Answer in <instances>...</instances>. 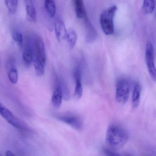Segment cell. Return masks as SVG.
<instances>
[{
    "label": "cell",
    "mask_w": 156,
    "mask_h": 156,
    "mask_svg": "<svg viewBox=\"0 0 156 156\" xmlns=\"http://www.w3.org/2000/svg\"><path fill=\"white\" fill-rule=\"evenodd\" d=\"M128 138L127 131L119 125H112L107 129L105 140L112 148L120 149L123 147L128 142Z\"/></svg>",
    "instance_id": "cell-1"
},
{
    "label": "cell",
    "mask_w": 156,
    "mask_h": 156,
    "mask_svg": "<svg viewBox=\"0 0 156 156\" xmlns=\"http://www.w3.org/2000/svg\"><path fill=\"white\" fill-rule=\"evenodd\" d=\"M117 10L116 5H113L105 9L101 14L100 24L106 35H112L114 32V19Z\"/></svg>",
    "instance_id": "cell-2"
},
{
    "label": "cell",
    "mask_w": 156,
    "mask_h": 156,
    "mask_svg": "<svg viewBox=\"0 0 156 156\" xmlns=\"http://www.w3.org/2000/svg\"><path fill=\"white\" fill-rule=\"evenodd\" d=\"M34 66H45L46 56L44 41L41 37L36 35L33 39Z\"/></svg>",
    "instance_id": "cell-3"
},
{
    "label": "cell",
    "mask_w": 156,
    "mask_h": 156,
    "mask_svg": "<svg viewBox=\"0 0 156 156\" xmlns=\"http://www.w3.org/2000/svg\"><path fill=\"white\" fill-rule=\"evenodd\" d=\"M130 84L126 79L121 78L117 81L115 98L118 102L125 103L127 101L130 96Z\"/></svg>",
    "instance_id": "cell-4"
},
{
    "label": "cell",
    "mask_w": 156,
    "mask_h": 156,
    "mask_svg": "<svg viewBox=\"0 0 156 156\" xmlns=\"http://www.w3.org/2000/svg\"><path fill=\"white\" fill-rule=\"evenodd\" d=\"M145 59L149 75L153 80L156 81V67L154 48L152 43L150 42H147L146 46Z\"/></svg>",
    "instance_id": "cell-5"
},
{
    "label": "cell",
    "mask_w": 156,
    "mask_h": 156,
    "mask_svg": "<svg viewBox=\"0 0 156 156\" xmlns=\"http://www.w3.org/2000/svg\"><path fill=\"white\" fill-rule=\"evenodd\" d=\"M57 118L76 130H80L82 128V121L78 115L72 114H64L58 115Z\"/></svg>",
    "instance_id": "cell-6"
},
{
    "label": "cell",
    "mask_w": 156,
    "mask_h": 156,
    "mask_svg": "<svg viewBox=\"0 0 156 156\" xmlns=\"http://www.w3.org/2000/svg\"><path fill=\"white\" fill-rule=\"evenodd\" d=\"M6 67L9 80L12 84H16L18 82V75L14 58H11L7 60Z\"/></svg>",
    "instance_id": "cell-7"
},
{
    "label": "cell",
    "mask_w": 156,
    "mask_h": 156,
    "mask_svg": "<svg viewBox=\"0 0 156 156\" xmlns=\"http://www.w3.org/2000/svg\"><path fill=\"white\" fill-rule=\"evenodd\" d=\"M74 77L76 84L74 94L77 99H79L81 97L83 93L81 82V69L80 64L78 65L74 70Z\"/></svg>",
    "instance_id": "cell-8"
},
{
    "label": "cell",
    "mask_w": 156,
    "mask_h": 156,
    "mask_svg": "<svg viewBox=\"0 0 156 156\" xmlns=\"http://www.w3.org/2000/svg\"><path fill=\"white\" fill-rule=\"evenodd\" d=\"M23 60L26 66H29L34 61V53L33 39H28L26 44L23 55Z\"/></svg>",
    "instance_id": "cell-9"
},
{
    "label": "cell",
    "mask_w": 156,
    "mask_h": 156,
    "mask_svg": "<svg viewBox=\"0 0 156 156\" xmlns=\"http://www.w3.org/2000/svg\"><path fill=\"white\" fill-rule=\"evenodd\" d=\"M63 93L58 81V78L55 80V89L52 97V103L55 108H59L62 103Z\"/></svg>",
    "instance_id": "cell-10"
},
{
    "label": "cell",
    "mask_w": 156,
    "mask_h": 156,
    "mask_svg": "<svg viewBox=\"0 0 156 156\" xmlns=\"http://www.w3.org/2000/svg\"><path fill=\"white\" fill-rule=\"evenodd\" d=\"M55 30L56 37L58 41H61L66 39L67 30L62 20L58 19L55 21Z\"/></svg>",
    "instance_id": "cell-11"
},
{
    "label": "cell",
    "mask_w": 156,
    "mask_h": 156,
    "mask_svg": "<svg viewBox=\"0 0 156 156\" xmlns=\"http://www.w3.org/2000/svg\"><path fill=\"white\" fill-rule=\"evenodd\" d=\"M87 33V40L89 42L93 41L97 37V31L88 19L87 15L84 18Z\"/></svg>",
    "instance_id": "cell-12"
},
{
    "label": "cell",
    "mask_w": 156,
    "mask_h": 156,
    "mask_svg": "<svg viewBox=\"0 0 156 156\" xmlns=\"http://www.w3.org/2000/svg\"><path fill=\"white\" fill-rule=\"evenodd\" d=\"M27 19L32 22H35L37 20V13L35 5L33 2L30 0L25 1Z\"/></svg>",
    "instance_id": "cell-13"
},
{
    "label": "cell",
    "mask_w": 156,
    "mask_h": 156,
    "mask_svg": "<svg viewBox=\"0 0 156 156\" xmlns=\"http://www.w3.org/2000/svg\"><path fill=\"white\" fill-rule=\"evenodd\" d=\"M75 12L78 18H84L87 16L83 1L82 0L74 1Z\"/></svg>",
    "instance_id": "cell-14"
},
{
    "label": "cell",
    "mask_w": 156,
    "mask_h": 156,
    "mask_svg": "<svg viewBox=\"0 0 156 156\" xmlns=\"http://www.w3.org/2000/svg\"><path fill=\"white\" fill-rule=\"evenodd\" d=\"M141 87L140 84L136 83L135 85L132 95V105L134 108L139 106L141 97Z\"/></svg>",
    "instance_id": "cell-15"
},
{
    "label": "cell",
    "mask_w": 156,
    "mask_h": 156,
    "mask_svg": "<svg viewBox=\"0 0 156 156\" xmlns=\"http://www.w3.org/2000/svg\"><path fill=\"white\" fill-rule=\"evenodd\" d=\"M155 8V2L153 0H145L143 2L142 12L144 14H149L153 13Z\"/></svg>",
    "instance_id": "cell-16"
},
{
    "label": "cell",
    "mask_w": 156,
    "mask_h": 156,
    "mask_svg": "<svg viewBox=\"0 0 156 156\" xmlns=\"http://www.w3.org/2000/svg\"><path fill=\"white\" fill-rule=\"evenodd\" d=\"M66 38L70 47L73 48L75 46L77 39V35L75 30L72 28L69 29L67 30Z\"/></svg>",
    "instance_id": "cell-17"
},
{
    "label": "cell",
    "mask_w": 156,
    "mask_h": 156,
    "mask_svg": "<svg viewBox=\"0 0 156 156\" xmlns=\"http://www.w3.org/2000/svg\"><path fill=\"white\" fill-rule=\"evenodd\" d=\"M44 7L47 13L51 17H54L56 13V6L55 1L46 0L44 1Z\"/></svg>",
    "instance_id": "cell-18"
},
{
    "label": "cell",
    "mask_w": 156,
    "mask_h": 156,
    "mask_svg": "<svg viewBox=\"0 0 156 156\" xmlns=\"http://www.w3.org/2000/svg\"><path fill=\"white\" fill-rule=\"evenodd\" d=\"M5 5L8 9L10 13L13 14L15 13L17 10L18 5V1L16 0H12V1H5Z\"/></svg>",
    "instance_id": "cell-19"
},
{
    "label": "cell",
    "mask_w": 156,
    "mask_h": 156,
    "mask_svg": "<svg viewBox=\"0 0 156 156\" xmlns=\"http://www.w3.org/2000/svg\"><path fill=\"white\" fill-rule=\"evenodd\" d=\"M58 79L62 93H63V99L65 100H68L69 99V93L67 86H66V84L65 83V82L63 81V80H61L58 78Z\"/></svg>",
    "instance_id": "cell-20"
},
{
    "label": "cell",
    "mask_w": 156,
    "mask_h": 156,
    "mask_svg": "<svg viewBox=\"0 0 156 156\" xmlns=\"http://www.w3.org/2000/svg\"><path fill=\"white\" fill-rule=\"evenodd\" d=\"M12 37L17 45L20 48L22 47L23 42V38L22 34L18 31H14L12 34Z\"/></svg>",
    "instance_id": "cell-21"
},
{
    "label": "cell",
    "mask_w": 156,
    "mask_h": 156,
    "mask_svg": "<svg viewBox=\"0 0 156 156\" xmlns=\"http://www.w3.org/2000/svg\"><path fill=\"white\" fill-rule=\"evenodd\" d=\"M104 153L105 156H121L118 153L108 149H104Z\"/></svg>",
    "instance_id": "cell-22"
},
{
    "label": "cell",
    "mask_w": 156,
    "mask_h": 156,
    "mask_svg": "<svg viewBox=\"0 0 156 156\" xmlns=\"http://www.w3.org/2000/svg\"><path fill=\"white\" fill-rule=\"evenodd\" d=\"M6 107H5L1 102H0V115L6 109Z\"/></svg>",
    "instance_id": "cell-23"
},
{
    "label": "cell",
    "mask_w": 156,
    "mask_h": 156,
    "mask_svg": "<svg viewBox=\"0 0 156 156\" xmlns=\"http://www.w3.org/2000/svg\"><path fill=\"white\" fill-rule=\"evenodd\" d=\"M5 156H16L15 154L14 153H13L12 151H9V150H8V151H6V152H5Z\"/></svg>",
    "instance_id": "cell-24"
},
{
    "label": "cell",
    "mask_w": 156,
    "mask_h": 156,
    "mask_svg": "<svg viewBox=\"0 0 156 156\" xmlns=\"http://www.w3.org/2000/svg\"><path fill=\"white\" fill-rule=\"evenodd\" d=\"M125 156H133L132 155L130 154H126L125 155Z\"/></svg>",
    "instance_id": "cell-25"
},
{
    "label": "cell",
    "mask_w": 156,
    "mask_h": 156,
    "mask_svg": "<svg viewBox=\"0 0 156 156\" xmlns=\"http://www.w3.org/2000/svg\"></svg>",
    "instance_id": "cell-26"
}]
</instances>
